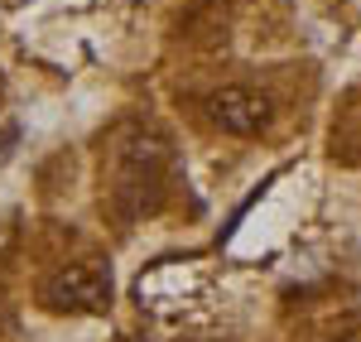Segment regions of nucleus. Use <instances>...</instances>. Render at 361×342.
<instances>
[{"label": "nucleus", "mask_w": 361, "mask_h": 342, "mask_svg": "<svg viewBox=\"0 0 361 342\" xmlns=\"http://www.w3.org/2000/svg\"><path fill=\"white\" fill-rule=\"evenodd\" d=\"M116 164H121V183H116V207L126 217H140L145 207L159 198V173L169 164V145L145 130V126H126L121 145H116Z\"/></svg>", "instance_id": "f257e3e1"}, {"label": "nucleus", "mask_w": 361, "mask_h": 342, "mask_svg": "<svg viewBox=\"0 0 361 342\" xmlns=\"http://www.w3.org/2000/svg\"><path fill=\"white\" fill-rule=\"evenodd\" d=\"M39 299L54 314H102L111 304V275L92 260H73V265H58L39 285Z\"/></svg>", "instance_id": "f03ea898"}, {"label": "nucleus", "mask_w": 361, "mask_h": 342, "mask_svg": "<svg viewBox=\"0 0 361 342\" xmlns=\"http://www.w3.org/2000/svg\"><path fill=\"white\" fill-rule=\"evenodd\" d=\"M207 111H212V121L222 126L226 135H260L275 121V102L265 92H255V87L231 83V87H217L207 97Z\"/></svg>", "instance_id": "7ed1b4c3"}, {"label": "nucleus", "mask_w": 361, "mask_h": 342, "mask_svg": "<svg viewBox=\"0 0 361 342\" xmlns=\"http://www.w3.org/2000/svg\"><path fill=\"white\" fill-rule=\"evenodd\" d=\"M5 241H10V227H5V222H0V246H5Z\"/></svg>", "instance_id": "20e7f679"}, {"label": "nucleus", "mask_w": 361, "mask_h": 342, "mask_svg": "<svg viewBox=\"0 0 361 342\" xmlns=\"http://www.w3.org/2000/svg\"><path fill=\"white\" fill-rule=\"evenodd\" d=\"M333 342H361V338H333Z\"/></svg>", "instance_id": "39448f33"}]
</instances>
